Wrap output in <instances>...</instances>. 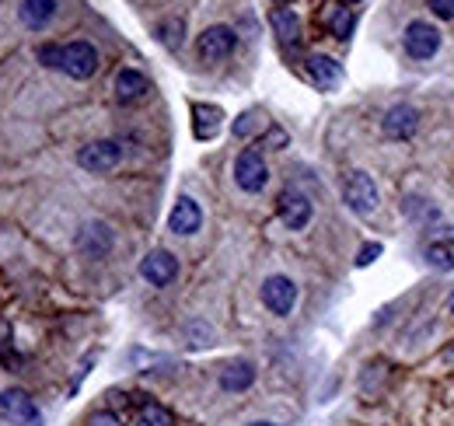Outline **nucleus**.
I'll return each instance as SVG.
<instances>
[{"instance_id":"nucleus-1","label":"nucleus","mask_w":454,"mask_h":426,"mask_svg":"<svg viewBox=\"0 0 454 426\" xmlns=\"http://www.w3.org/2000/svg\"><path fill=\"white\" fill-rule=\"evenodd\" d=\"M39 59L46 67H57L74 81H88L98 70V53L91 43H67V46H43Z\"/></svg>"},{"instance_id":"nucleus-2","label":"nucleus","mask_w":454,"mask_h":426,"mask_svg":"<svg viewBox=\"0 0 454 426\" xmlns=\"http://www.w3.org/2000/svg\"><path fill=\"white\" fill-rule=\"evenodd\" d=\"M342 200H346V207L353 213L371 217V213L378 210V185H374V178L367 171H349L346 182H342Z\"/></svg>"},{"instance_id":"nucleus-3","label":"nucleus","mask_w":454,"mask_h":426,"mask_svg":"<svg viewBox=\"0 0 454 426\" xmlns=\"http://www.w3.org/2000/svg\"><path fill=\"white\" fill-rule=\"evenodd\" d=\"M119 161H122V147H119L115 140H95V144L81 147V154H77V164H81L84 171H95V175L113 171Z\"/></svg>"},{"instance_id":"nucleus-4","label":"nucleus","mask_w":454,"mask_h":426,"mask_svg":"<svg viewBox=\"0 0 454 426\" xmlns=\"http://www.w3.org/2000/svg\"><path fill=\"white\" fill-rule=\"evenodd\" d=\"M234 182L245 189V193H259L266 182H270V171H266V161L259 151H241L234 161Z\"/></svg>"},{"instance_id":"nucleus-5","label":"nucleus","mask_w":454,"mask_h":426,"mask_svg":"<svg viewBox=\"0 0 454 426\" xmlns=\"http://www.w3.org/2000/svg\"><path fill=\"white\" fill-rule=\"evenodd\" d=\"M0 413L14 426H39V409H35V402L28 398V391H21V388L0 391Z\"/></svg>"},{"instance_id":"nucleus-6","label":"nucleus","mask_w":454,"mask_h":426,"mask_svg":"<svg viewBox=\"0 0 454 426\" xmlns=\"http://www.w3.org/2000/svg\"><path fill=\"white\" fill-rule=\"evenodd\" d=\"M262 304L273 312V315H290L294 304H297V287L290 276H270L262 283Z\"/></svg>"},{"instance_id":"nucleus-7","label":"nucleus","mask_w":454,"mask_h":426,"mask_svg":"<svg viewBox=\"0 0 454 426\" xmlns=\"http://www.w3.org/2000/svg\"><path fill=\"white\" fill-rule=\"evenodd\" d=\"M441 50V32L427 21H412L405 28V53L412 59H430V56Z\"/></svg>"},{"instance_id":"nucleus-8","label":"nucleus","mask_w":454,"mask_h":426,"mask_svg":"<svg viewBox=\"0 0 454 426\" xmlns=\"http://www.w3.org/2000/svg\"><path fill=\"white\" fill-rule=\"evenodd\" d=\"M277 210H280V220H284L290 231H304L311 224V203L304 193L297 189H284L280 200H277Z\"/></svg>"},{"instance_id":"nucleus-9","label":"nucleus","mask_w":454,"mask_h":426,"mask_svg":"<svg viewBox=\"0 0 454 426\" xmlns=\"http://www.w3.org/2000/svg\"><path fill=\"white\" fill-rule=\"evenodd\" d=\"M416 126H419V112L412 106H392L381 119V130L388 140H409L416 133Z\"/></svg>"},{"instance_id":"nucleus-10","label":"nucleus","mask_w":454,"mask_h":426,"mask_svg":"<svg viewBox=\"0 0 454 426\" xmlns=\"http://www.w3.org/2000/svg\"><path fill=\"white\" fill-rule=\"evenodd\" d=\"M140 276L147 280V283H154V287H168L171 280L178 276V259L165 252V248H158V252H151L144 263H140Z\"/></svg>"},{"instance_id":"nucleus-11","label":"nucleus","mask_w":454,"mask_h":426,"mask_svg":"<svg viewBox=\"0 0 454 426\" xmlns=\"http://www.w3.org/2000/svg\"><path fill=\"white\" fill-rule=\"evenodd\" d=\"M304 70H308V81L315 88H322V91H336L342 84V67L329 56H308Z\"/></svg>"},{"instance_id":"nucleus-12","label":"nucleus","mask_w":454,"mask_h":426,"mask_svg":"<svg viewBox=\"0 0 454 426\" xmlns=\"http://www.w3.org/2000/svg\"><path fill=\"white\" fill-rule=\"evenodd\" d=\"M234 46H238V36L227 25H214L200 36V56L203 59H224V56L234 53Z\"/></svg>"},{"instance_id":"nucleus-13","label":"nucleus","mask_w":454,"mask_h":426,"mask_svg":"<svg viewBox=\"0 0 454 426\" xmlns=\"http://www.w3.org/2000/svg\"><path fill=\"white\" fill-rule=\"evenodd\" d=\"M200 224H203V210H200V203H196V200H189V196H178V203L171 207V217H168L171 234H196V231H200Z\"/></svg>"},{"instance_id":"nucleus-14","label":"nucleus","mask_w":454,"mask_h":426,"mask_svg":"<svg viewBox=\"0 0 454 426\" xmlns=\"http://www.w3.org/2000/svg\"><path fill=\"white\" fill-rule=\"evenodd\" d=\"M77 248L88 256V259H102L109 248H113V231L106 224H84L81 234H77Z\"/></svg>"},{"instance_id":"nucleus-15","label":"nucleus","mask_w":454,"mask_h":426,"mask_svg":"<svg viewBox=\"0 0 454 426\" xmlns=\"http://www.w3.org/2000/svg\"><path fill=\"white\" fill-rule=\"evenodd\" d=\"M224 126V108L221 106H207V102H196L192 106V133L196 140H214Z\"/></svg>"},{"instance_id":"nucleus-16","label":"nucleus","mask_w":454,"mask_h":426,"mask_svg":"<svg viewBox=\"0 0 454 426\" xmlns=\"http://www.w3.org/2000/svg\"><path fill=\"white\" fill-rule=\"evenodd\" d=\"M388 384H392V364H388V360H374V364H367V371H364V377H360V391H364L367 402L381 398V395L388 391Z\"/></svg>"},{"instance_id":"nucleus-17","label":"nucleus","mask_w":454,"mask_h":426,"mask_svg":"<svg viewBox=\"0 0 454 426\" xmlns=\"http://www.w3.org/2000/svg\"><path fill=\"white\" fill-rule=\"evenodd\" d=\"M147 91H151V81L140 70H129L126 67V70L115 74V99L119 102H140Z\"/></svg>"},{"instance_id":"nucleus-18","label":"nucleus","mask_w":454,"mask_h":426,"mask_svg":"<svg viewBox=\"0 0 454 426\" xmlns=\"http://www.w3.org/2000/svg\"><path fill=\"white\" fill-rule=\"evenodd\" d=\"M59 11V0H21V21L28 25V28H46L53 18H57Z\"/></svg>"},{"instance_id":"nucleus-19","label":"nucleus","mask_w":454,"mask_h":426,"mask_svg":"<svg viewBox=\"0 0 454 426\" xmlns=\"http://www.w3.org/2000/svg\"><path fill=\"white\" fill-rule=\"evenodd\" d=\"M252 381H255V367L248 360H231L221 371V388L224 391H245Z\"/></svg>"},{"instance_id":"nucleus-20","label":"nucleus","mask_w":454,"mask_h":426,"mask_svg":"<svg viewBox=\"0 0 454 426\" xmlns=\"http://www.w3.org/2000/svg\"><path fill=\"white\" fill-rule=\"evenodd\" d=\"M270 25H273V32L280 36V43H301V18H297L294 11L277 7V11L270 14Z\"/></svg>"},{"instance_id":"nucleus-21","label":"nucleus","mask_w":454,"mask_h":426,"mask_svg":"<svg viewBox=\"0 0 454 426\" xmlns=\"http://www.w3.org/2000/svg\"><path fill=\"white\" fill-rule=\"evenodd\" d=\"M325 25H329V32H333L336 39H349V36H353V28H356L353 7H333V11L325 14Z\"/></svg>"},{"instance_id":"nucleus-22","label":"nucleus","mask_w":454,"mask_h":426,"mask_svg":"<svg viewBox=\"0 0 454 426\" xmlns=\"http://www.w3.org/2000/svg\"><path fill=\"white\" fill-rule=\"evenodd\" d=\"M137 426H175V416L158 402H144L137 413Z\"/></svg>"},{"instance_id":"nucleus-23","label":"nucleus","mask_w":454,"mask_h":426,"mask_svg":"<svg viewBox=\"0 0 454 426\" xmlns=\"http://www.w3.org/2000/svg\"><path fill=\"white\" fill-rule=\"evenodd\" d=\"M182 32H185V21H182V18H168V21L158 25V36H161V43H165L168 50H178V46H182Z\"/></svg>"},{"instance_id":"nucleus-24","label":"nucleus","mask_w":454,"mask_h":426,"mask_svg":"<svg viewBox=\"0 0 454 426\" xmlns=\"http://www.w3.org/2000/svg\"><path fill=\"white\" fill-rule=\"evenodd\" d=\"M427 263L434 269H441V272H448V269H454V256H451V248L444 245V241H437V245H427Z\"/></svg>"},{"instance_id":"nucleus-25","label":"nucleus","mask_w":454,"mask_h":426,"mask_svg":"<svg viewBox=\"0 0 454 426\" xmlns=\"http://www.w3.org/2000/svg\"><path fill=\"white\" fill-rule=\"evenodd\" d=\"M255 126H259V115H255V112H245V115L234 122V137H248Z\"/></svg>"},{"instance_id":"nucleus-26","label":"nucleus","mask_w":454,"mask_h":426,"mask_svg":"<svg viewBox=\"0 0 454 426\" xmlns=\"http://www.w3.org/2000/svg\"><path fill=\"white\" fill-rule=\"evenodd\" d=\"M378 256H381V241H371V245H364V248H360V256H356V266H371Z\"/></svg>"},{"instance_id":"nucleus-27","label":"nucleus","mask_w":454,"mask_h":426,"mask_svg":"<svg viewBox=\"0 0 454 426\" xmlns=\"http://www.w3.org/2000/svg\"><path fill=\"white\" fill-rule=\"evenodd\" d=\"M430 11L437 14V18H454V0H430Z\"/></svg>"},{"instance_id":"nucleus-28","label":"nucleus","mask_w":454,"mask_h":426,"mask_svg":"<svg viewBox=\"0 0 454 426\" xmlns=\"http://www.w3.org/2000/svg\"><path fill=\"white\" fill-rule=\"evenodd\" d=\"M88 426H122V423H119V416H113V413H95L88 420Z\"/></svg>"},{"instance_id":"nucleus-29","label":"nucleus","mask_w":454,"mask_h":426,"mask_svg":"<svg viewBox=\"0 0 454 426\" xmlns=\"http://www.w3.org/2000/svg\"><path fill=\"white\" fill-rule=\"evenodd\" d=\"M266 144H273V147H284L286 133H284V130H270V133H266Z\"/></svg>"},{"instance_id":"nucleus-30","label":"nucleus","mask_w":454,"mask_h":426,"mask_svg":"<svg viewBox=\"0 0 454 426\" xmlns=\"http://www.w3.org/2000/svg\"><path fill=\"white\" fill-rule=\"evenodd\" d=\"M444 360H448V364H454V343L448 346V350H444Z\"/></svg>"},{"instance_id":"nucleus-31","label":"nucleus","mask_w":454,"mask_h":426,"mask_svg":"<svg viewBox=\"0 0 454 426\" xmlns=\"http://www.w3.org/2000/svg\"><path fill=\"white\" fill-rule=\"evenodd\" d=\"M448 308H451V315H454V290H451V301H448Z\"/></svg>"},{"instance_id":"nucleus-32","label":"nucleus","mask_w":454,"mask_h":426,"mask_svg":"<svg viewBox=\"0 0 454 426\" xmlns=\"http://www.w3.org/2000/svg\"><path fill=\"white\" fill-rule=\"evenodd\" d=\"M252 426H273V423H252Z\"/></svg>"},{"instance_id":"nucleus-33","label":"nucleus","mask_w":454,"mask_h":426,"mask_svg":"<svg viewBox=\"0 0 454 426\" xmlns=\"http://www.w3.org/2000/svg\"><path fill=\"white\" fill-rule=\"evenodd\" d=\"M342 4H356V0H342Z\"/></svg>"},{"instance_id":"nucleus-34","label":"nucleus","mask_w":454,"mask_h":426,"mask_svg":"<svg viewBox=\"0 0 454 426\" xmlns=\"http://www.w3.org/2000/svg\"><path fill=\"white\" fill-rule=\"evenodd\" d=\"M277 4H286V0H277Z\"/></svg>"}]
</instances>
